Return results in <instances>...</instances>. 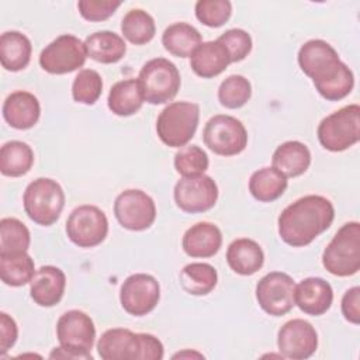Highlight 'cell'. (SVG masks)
<instances>
[{"instance_id":"obj_1","label":"cell","mask_w":360,"mask_h":360,"mask_svg":"<svg viewBox=\"0 0 360 360\" xmlns=\"http://www.w3.org/2000/svg\"><path fill=\"white\" fill-rule=\"evenodd\" d=\"M333 204L323 195H304L287 205L278 217V235L292 248L309 245L332 225Z\"/></svg>"},{"instance_id":"obj_2","label":"cell","mask_w":360,"mask_h":360,"mask_svg":"<svg viewBox=\"0 0 360 360\" xmlns=\"http://www.w3.org/2000/svg\"><path fill=\"white\" fill-rule=\"evenodd\" d=\"M97 352L103 360H160L165 354L156 336L125 328L105 330L97 342Z\"/></svg>"},{"instance_id":"obj_3","label":"cell","mask_w":360,"mask_h":360,"mask_svg":"<svg viewBox=\"0 0 360 360\" xmlns=\"http://www.w3.org/2000/svg\"><path fill=\"white\" fill-rule=\"evenodd\" d=\"M59 347L51 353V359H84L93 360L91 349L96 339V328L91 318L79 309H70L60 315L56 323Z\"/></svg>"},{"instance_id":"obj_4","label":"cell","mask_w":360,"mask_h":360,"mask_svg":"<svg viewBox=\"0 0 360 360\" xmlns=\"http://www.w3.org/2000/svg\"><path fill=\"white\" fill-rule=\"evenodd\" d=\"M323 267L333 276L349 277L360 269V224L346 222L322 253Z\"/></svg>"},{"instance_id":"obj_5","label":"cell","mask_w":360,"mask_h":360,"mask_svg":"<svg viewBox=\"0 0 360 360\" xmlns=\"http://www.w3.org/2000/svg\"><path fill=\"white\" fill-rule=\"evenodd\" d=\"M22 202L31 221L42 226H51L62 214L65 193L58 181L49 177H38L27 186Z\"/></svg>"},{"instance_id":"obj_6","label":"cell","mask_w":360,"mask_h":360,"mask_svg":"<svg viewBox=\"0 0 360 360\" xmlns=\"http://www.w3.org/2000/svg\"><path fill=\"white\" fill-rule=\"evenodd\" d=\"M200 120V107L190 101H174L166 105L158 120L159 139L170 148H183L194 136Z\"/></svg>"},{"instance_id":"obj_7","label":"cell","mask_w":360,"mask_h":360,"mask_svg":"<svg viewBox=\"0 0 360 360\" xmlns=\"http://www.w3.org/2000/svg\"><path fill=\"white\" fill-rule=\"evenodd\" d=\"M297 59L301 70L312 79L316 91L336 79L347 68L339 59L335 48L323 39L307 41L301 45Z\"/></svg>"},{"instance_id":"obj_8","label":"cell","mask_w":360,"mask_h":360,"mask_svg":"<svg viewBox=\"0 0 360 360\" xmlns=\"http://www.w3.org/2000/svg\"><path fill=\"white\" fill-rule=\"evenodd\" d=\"M138 83L146 103L165 104L176 97L181 79L173 62L166 58H155L142 66Z\"/></svg>"},{"instance_id":"obj_9","label":"cell","mask_w":360,"mask_h":360,"mask_svg":"<svg viewBox=\"0 0 360 360\" xmlns=\"http://www.w3.org/2000/svg\"><path fill=\"white\" fill-rule=\"evenodd\" d=\"M319 143L330 152H342L360 139V107L349 104L325 117L318 125Z\"/></svg>"},{"instance_id":"obj_10","label":"cell","mask_w":360,"mask_h":360,"mask_svg":"<svg viewBox=\"0 0 360 360\" xmlns=\"http://www.w3.org/2000/svg\"><path fill=\"white\" fill-rule=\"evenodd\" d=\"M205 146L217 155L233 156L240 153L248 145L245 125L235 117L218 114L211 117L202 131Z\"/></svg>"},{"instance_id":"obj_11","label":"cell","mask_w":360,"mask_h":360,"mask_svg":"<svg viewBox=\"0 0 360 360\" xmlns=\"http://www.w3.org/2000/svg\"><path fill=\"white\" fill-rule=\"evenodd\" d=\"M86 58L84 42L72 34H63L41 51L39 65L51 75H65L82 68Z\"/></svg>"},{"instance_id":"obj_12","label":"cell","mask_w":360,"mask_h":360,"mask_svg":"<svg viewBox=\"0 0 360 360\" xmlns=\"http://www.w3.org/2000/svg\"><path fill=\"white\" fill-rule=\"evenodd\" d=\"M66 233L76 246L94 248L105 239L108 219L98 207L84 204L70 212L66 221Z\"/></svg>"},{"instance_id":"obj_13","label":"cell","mask_w":360,"mask_h":360,"mask_svg":"<svg viewBox=\"0 0 360 360\" xmlns=\"http://www.w3.org/2000/svg\"><path fill=\"white\" fill-rule=\"evenodd\" d=\"M114 215L128 231H145L156 218V205L150 195L138 188L120 193L114 201Z\"/></svg>"},{"instance_id":"obj_14","label":"cell","mask_w":360,"mask_h":360,"mask_svg":"<svg viewBox=\"0 0 360 360\" xmlns=\"http://www.w3.org/2000/svg\"><path fill=\"white\" fill-rule=\"evenodd\" d=\"M294 291L295 283L291 276L283 271H271L259 280L256 285V300L266 314L283 316L295 305Z\"/></svg>"},{"instance_id":"obj_15","label":"cell","mask_w":360,"mask_h":360,"mask_svg":"<svg viewBox=\"0 0 360 360\" xmlns=\"http://www.w3.org/2000/svg\"><path fill=\"white\" fill-rule=\"evenodd\" d=\"M176 205L188 214L205 212L218 200V186L207 174L181 177L173 190Z\"/></svg>"},{"instance_id":"obj_16","label":"cell","mask_w":360,"mask_h":360,"mask_svg":"<svg viewBox=\"0 0 360 360\" xmlns=\"http://www.w3.org/2000/svg\"><path fill=\"white\" fill-rule=\"evenodd\" d=\"M160 300L158 280L146 273H135L125 278L120 288V302L125 312L143 316L155 309Z\"/></svg>"},{"instance_id":"obj_17","label":"cell","mask_w":360,"mask_h":360,"mask_svg":"<svg viewBox=\"0 0 360 360\" xmlns=\"http://www.w3.org/2000/svg\"><path fill=\"white\" fill-rule=\"evenodd\" d=\"M277 347L283 357L304 360L311 357L318 347L315 328L301 318L285 322L277 333Z\"/></svg>"},{"instance_id":"obj_18","label":"cell","mask_w":360,"mask_h":360,"mask_svg":"<svg viewBox=\"0 0 360 360\" xmlns=\"http://www.w3.org/2000/svg\"><path fill=\"white\" fill-rule=\"evenodd\" d=\"M332 285L321 277H308L295 285L294 302L305 314L323 315L332 305Z\"/></svg>"},{"instance_id":"obj_19","label":"cell","mask_w":360,"mask_h":360,"mask_svg":"<svg viewBox=\"0 0 360 360\" xmlns=\"http://www.w3.org/2000/svg\"><path fill=\"white\" fill-rule=\"evenodd\" d=\"M65 287V273L59 267L48 264L35 271L32 280L30 281V295L39 307L49 308L62 300Z\"/></svg>"},{"instance_id":"obj_20","label":"cell","mask_w":360,"mask_h":360,"mask_svg":"<svg viewBox=\"0 0 360 360\" xmlns=\"http://www.w3.org/2000/svg\"><path fill=\"white\" fill-rule=\"evenodd\" d=\"M39 115V101L30 91L18 90L8 94L4 100L3 117L11 128L30 129L38 122Z\"/></svg>"},{"instance_id":"obj_21","label":"cell","mask_w":360,"mask_h":360,"mask_svg":"<svg viewBox=\"0 0 360 360\" xmlns=\"http://www.w3.org/2000/svg\"><path fill=\"white\" fill-rule=\"evenodd\" d=\"M222 245L219 228L211 222H197L190 226L181 240L183 250L190 257H211L218 253Z\"/></svg>"},{"instance_id":"obj_22","label":"cell","mask_w":360,"mask_h":360,"mask_svg":"<svg viewBox=\"0 0 360 360\" xmlns=\"http://www.w3.org/2000/svg\"><path fill=\"white\" fill-rule=\"evenodd\" d=\"M229 63V53L218 39L200 44L190 56L193 72L202 79H211L221 75Z\"/></svg>"},{"instance_id":"obj_23","label":"cell","mask_w":360,"mask_h":360,"mask_svg":"<svg viewBox=\"0 0 360 360\" xmlns=\"http://www.w3.org/2000/svg\"><path fill=\"white\" fill-rule=\"evenodd\" d=\"M229 267L240 276H252L264 263V253L257 242L249 238H239L231 242L226 250Z\"/></svg>"},{"instance_id":"obj_24","label":"cell","mask_w":360,"mask_h":360,"mask_svg":"<svg viewBox=\"0 0 360 360\" xmlns=\"http://www.w3.org/2000/svg\"><path fill=\"white\" fill-rule=\"evenodd\" d=\"M271 165L285 177H297L308 170L311 152L308 146L300 141H287L276 148Z\"/></svg>"},{"instance_id":"obj_25","label":"cell","mask_w":360,"mask_h":360,"mask_svg":"<svg viewBox=\"0 0 360 360\" xmlns=\"http://www.w3.org/2000/svg\"><path fill=\"white\" fill-rule=\"evenodd\" d=\"M31 41L20 31H7L0 37V60L8 72H18L31 60Z\"/></svg>"},{"instance_id":"obj_26","label":"cell","mask_w":360,"mask_h":360,"mask_svg":"<svg viewBox=\"0 0 360 360\" xmlns=\"http://www.w3.org/2000/svg\"><path fill=\"white\" fill-rule=\"evenodd\" d=\"M87 56L100 63H115L127 52V44L122 37L112 31H97L84 39Z\"/></svg>"},{"instance_id":"obj_27","label":"cell","mask_w":360,"mask_h":360,"mask_svg":"<svg viewBox=\"0 0 360 360\" xmlns=\"http://www.w3.org/2000/svg\"><path fill=\"white\" fill-rule=\"evenodd\" d=\"M143 101L138 79H125L117 82L110 89L107 105L112 114L128 117L138 112Z\"/></svg>"},{"instance_id":"obj_28","label":"cell","mask_w":360,"mask_h":360,"mask_svg":"<svg viewBox=\"0 0 360 360\" xmlns=\"http://www.w3.org/2000/svg\"><path fill=\"white\" fill-rule=\"evenodd\" d=\"M162 44L172 55L188 58L202 44V38L195 27L187 22H174L163 31Z\"/></svg>"},{"instance_id":"obj_29","label":"cell","mask_w":360,"mask_h":360,"mask_svg":"<svg viewBox=\"0 0 360 360\" xmlns=\"http://www.w3.org/2000/svg\"><path fill=\"white\" fill-rule=\"evenodd\" d=\"M287 186V177L273 166L253 172L249 179V191L260 202H271L280 198Z\"/></svg>"},{"instance_id":"obj_30","label":"cell","mask_w":360,"mask_h":360,"mask_svg":"<svg viewBox=\"0 0 360 360\" xmlns=\"http://www.w3.org/2000/svg\"><path fill=\"white\" fill-rule=\"evenodd\" d=\"M34 165L31 146L21 141H8L0 149V172L3 176L20 177Z\"/></svg>"},{"instance_id":"obj_31","label":"cell","mask_w":360,"mask_h":360,"mask_svg":"<svg viewBox=\"0 0 360 360\" xmlns=\"http://www.w3.org/2000/svg\"><path fill=\"white\" fill-rule=\"evenodd\" d=\"M35 271L34 260L27 252L0 255V277L10 287H21L30 283Z\"/></svg>"},{"instance_id":"obj_32","label":"cell","mask_w":360,"mask_h":360,"mask_svg":"<svg viewBox=\"0 0 360 360\" xmlns=\"http://www.w3.org/2000/svg\"><path fill=\"white\" fill-rule=\"evenodd\" d=\"M179 278L181 288L191 295H207L218 283L215 267L200 262L186 264L181 269Z\"/></svg>"},{"instance_id":"obj_33","label":"cell","mask_w":360,"mask_h":360,"mask_svg":"<svg viewBox=\"0 0 360 360\" xmlns=\"http://www.w3.org/2000/svg\"><path fill=\"white\" fill-rule=\"evenodd\" d=\"M121 32L134 45L148 44L156 34L155 20L145 10L132 8L121 21Z\"/></svg>"},{"instance_id":"obj_34","label":"cell","mask_w":360,"mask_h":360,"mask_svg":"<svg viewBox=\"0 0 360 360\" xmlns=\"http://www.w3.org/2000/svg\"><path fill=\"white\" fill-rule=\"evenodd\" d=\"M31 236L28 228L17 218L0 221V255L27 252Z\"/></svg>"},{"instance_id":"obj_35","label":"cell","mask_w":360,"mask_h":360,"mask_svg":"<svg viewBox=\"0 0 360 360\" xmlns=\"http://www.w3.org/2000/svg\"><path fill=\"white\" fill-rule=\"evenodd\" d=\"M252 96L250 82L242 75L228 76L218 89V100L221 105L229 110L243 107Z\"/></svg>"},{"instance_id":"obj_36","label":"cell","mask_w":360,"mask_h":360,"mask_svg":"<svg viewBox=\"0 0 360 360\" xmlns=\"http://www.w3.org/2000/svg\"><path fill=\"white\" fill-rule=\"evenodd\" d=\"M103 79L93 69H82L72 84V97L76 103L93 105L101 96Z\"/></svg>"},{"instance_id":"obj_37","label":"cell","mask_w":360,"mask_h":360,"mask_svg":"<svg viewBox=\"0 0 360 360\" xmlns=\"http://www.w3.org/2000/svg\"><path fill=\"white\" fill-rule=\"evenodd\" d=\"M208 156L205 150H202L198 145L183 146L174 155V169L183 177L204 174V172L208 169Z\"/></svg>"},{"instance_id":"obj_38","label":"cell","mask_w":360,"mask_h":360,"mask_svg":"<svg viewBox=\"0 0 360 360\" xmlns=\"http://www.w3.org/2000/svg\"><path fill=\"white\" fill-rule=\"evenodd\" d=\"M194 10L200 22L211 28H218L229 20L232 4L228 0H198Z\"/></svg>"},{"instance_id":"obj_39","label":"cell","mask_w":360,"mask_h":360,"mask_svg":"<svg viewBox=\"0 0 360 360\" xmlns=\"http://www.w3.org/2000/svg\"><path fill=\"white\" fill-rule=\"evenodd\" d=\"M218 41L225 46L229 53L231 63L243 60L252 51L250 35L240 28H232L219 35Z\"/></svg>"},{"instance_id":"obj_40","label":"cell","mask_w":360,"mask_h":360,"mask_svg":"<svg viewBox=\"0 0 360 360\" xmlns=\"http://www.w3.org/2000/svg\"><path fill=\"white\" fill-rule=\"evenodd\" d=\"M120 6L121 1L114 0H80L77 3L80 15L87 21H104L110 18Z\"/></svg>"},{"instance_id":"obj_41","label":"cell","mask_w":360,"mask_h":360,"mask_svg":"<svg viewBox=\"0 0 360 360\" xmlns=\"http://www.w3.org/2000/svg\"><path fill=\"white\" fill-rule=\"evenodd\" d=\"M342 315L353 325L360 323V287L349 288L342 297Z\"/></svg>"},{"instance_id":"obj_42","label":"cell","mask_w":360,"mask_h":360,"mask_svg":"<svg viewBox=\"0 0 360 360\" xmlns=\"http://www.w3.org/2000/svg\"><path fill=\"white\" fill-rule=\"evenodd\" d=\"M18 328L15 321L6 312L0 314V353L6 354L17 342Z\"/></svg>"},{"instance_id":"obj_43","label":"cell","mask_w":360,"mask_h":360,"mask_svg":"<svg viewBox=\"0 0 360 360\" xmlns=\"http://www.w3.org/2000/svg\"><path fill=\"white\" fill-rule=\"evenodd\" d=\"M183 359V357H198V359H202L204 356L201 354V353H197V352H188V350H186V352H179V353H176L174 356H173V359Z\"/></svg>"}]
</instances>
